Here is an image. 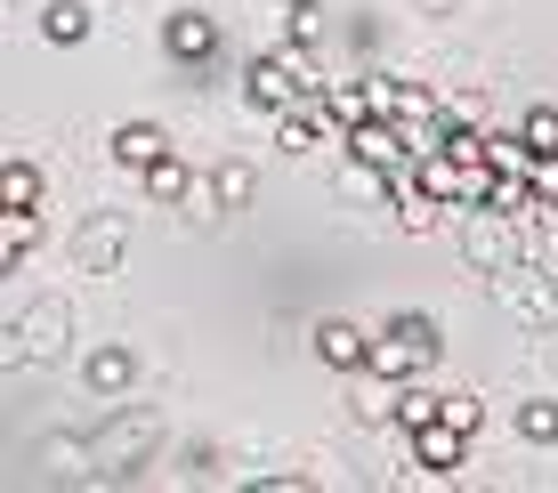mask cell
Segmentation results:
<instances>
[{"label": "cell", "instance_id": "36", "mask_svg": "<svg viewBox=\"0 0 558 493\" xmlns=\"http://www.w3.org/2000/svg\"><path fill=\"white\" fill-rule=\"evenodd\" d=\"M283 9H316V0H283Z\"/></svg>", "mask_w": 558, "mask_h": 493}, {"label": "cell", "instance_id": "37", "mask_svg": "<svg viewBox=\"0 0 558 493\" xmlns=\"http://www.w3.org/2000/svg\"><path fill=\"white\" fill-rule=\"evenodd\" d=\"M550 275H558V268H550Z\"/></svg>", "mask_w": 558, "mask_h": 493}, {"label": "cell", "instance_id": "20", "mask_svg": "<svg viewBox=\"0 0 558 493\" xmlns=\"http://www.w3.org/2000/svg\"><path fill=\"white\" fill-rule=\"evenodd\" d=\"M33 469H41V478H89V437H41Z\"/></svg>", "mask_w": 558, "mask_h": 493}, {"label": "cell", "instance_id": "30", "mask_svg": "<svg viewBox=\"0 0 558 493\" xmlns=\"http://www.w3.org/2000/svg\"><path fill=\"white\" fill-rule=\"evenodd\" d=\"M437 421H453L461 437H477V421H486V405H477V389H461V396H446V412Z\"/></svg>", "mask_w": 558, "mask_h": 493}, {"label": "cell", "instance_id": "17", "mask_svg": "<svg viewBox=\"0 0 558 493\" xmlns=\"http://www.w3.org/2000/svg\"><path fill=\"white\" fill-rule=\"evenodd\" d=\"M380 332H389V340H405L421 365H437V356H446V332H437V316H421V308H397Z\"/></svg>", "mask_w": 558, "mask_h": 493}, {"label": "cell", "instance_id": "34", "mask_svg": "<svg viewBox=\"0 0 558 493\" xmlns=\"http://www.w3.org/2000/svg\"><path fill=\"white\" fill-rule=\"evenodd\" d=\"M186 478H219V445H195V453H186Z\"/></svg>", "mask_w": 558, "mask_h": 493}, {"label": "cell", "instance_id": "29", "mask_svg": "<svg viewBox=\"0 0 558 493\" xmlns=\"http://www.w3.org/2000/svg\"><path fill=\"white\" fill-rule=\"evenodd\" d=\"M446 122H453V130H494V122H486V89H453V98H446Z\"/></svg>", "mask_w": 558, "mask_h": 493}, {"label": "cell", "instance_id": "12", "mask_svg": "<svg viewBox=\"0 0 558 493\" xmlns=\"http://www.w3.org/2000/svg\"><path fill=\"white\" fill-rule=\"evenodd\" d=\"M106 155H113V170H130V178H138V170H154V162L170 155V130H162V122H113Z\"/></svg>", "mask_w": 558, "mask_h": 493}, {"label": "cell", "instance_id": "1", "mask_svg": "<svg viewBox=\"0 0 558 493\" xmlns=\"http://www.w3.org/2000/svg\"><path fill=\"white\" fill-rule=\"evenodd\" d=\"M162 437H170L162 412H154V405H130V396H122V405H113L106 421L89 429V478H106V485L138 478L154 453H162Z\"/></svg>", "mask_w": 558, "mask_h": 493}, {"label": "cell", "instance_id": "27", "mask_svg": "<svg viewBox=\"0 0 558 493\" xmlns=\"http://www.w3.org/2000/svg\"><path fill=\"white\" fill-rule=\"evenodd\" d=\"M437 412H446V396H437L429 381H405V405H397V421H405V437H413V429H429Z\"/></svg>", "mask_w": 558, "mask_h": 493}, {"label": "cell", "instance_id": "23", "mask_svg": "<svg viewBox=\"0 0 558 493\" xmlns=\"http://www.w3.org/2000/svg\"><path fill=\"white\" fill-rule=\"evenodd\" d=\"M33 243H41V211H0V259H9V275H16V259H33Z\"/></svg>", "mask_w": 558, "mask_h": 493}, {"label": "cell", "instance_id": "28", "mask_svg": "<svg viewBox=\"0 0 558 493\" xmlns=\"http://www.w3.org/2000/svg\"><path fill=\"white\" fill-rule=\"evenodd\" d=\"M518 138H526L534 155H558V106H526V122H518Z\"/></svg>", "mask_w": 558, "mask_h": 493}, {"label": "cell", "instance_id": "8", "mask_svg": "<svg viewBox=\"0 0 558 493\" xmlns=\"http://www.w3.org/2000/svg\"><path fill=\"white\" fill-rule=\"evenodd\" d=\"M324 138H349V130H340V113L324 106V98H300L292 113H276V146H283V155H316Z\"/></svg>", "mask_w": 558, "mask_h": 493}, {"label": "cell", "instance_id": "35", "mask_svg": "<svg viewBox=\"0 0 558 493\" xmlns=\"http://www.w3.org/2000/svg\"><path fill=\"white\" fill-rule=\"evenodd\" d=\"M421 9H429V16H453V9H461V0H421Z\"/></svg>", "mask_w": 558, "mask_h": 493}, {"label": "cell", "instance_id": "26", "mask_svg": "<svg viewBox=\"0 0 558 493\" xmlns=\"http://www.w3.org/2000/svg\"><path fill=\"white\" fill-rule=\"evenodd\" d=\"M518 437L526 445H558V396H526V405H518Z\"/></svg>", "mask_w": 558, "mask_h": 493}, {"label": "cell", "instance_id": "7", "mask_svg": "<svg viewBox=\"0 0 558 493\" xmlns=\"http://www.w3.org/2000/svg\"><path fill=\"white\" fill-rule=\"evenodd\" d=\"M340 146H349V155H356L364 170H373V178H380V170H397V162H413V138H405V122H380V113L349 122V138H340Z\"/></svg>", "mask_w": 558, "mask_h": 493}, {"label": "cell", "instance_id": "9", "mask_svg": "<svg viewBox=\"0 0 558 493\" xmlns=\"http://www.w3.org/2000/svg\"><path fill=\"white\" fill-rule=\"evenodd\" d=\"M243 106H252V113H267V122L300 106V82H292V73H283V57H276V49L243 65Z\"/></svg>", "mask_w": 558, "mask_h": 493}, {"label": "cell", "instance_id": "25", "mask_svg": "<svg viewBox=\"0 0 558 493\" xmlns=\"http://www.w3.org/2000/svg\"><path fill=\"white\" fill-rule=\"evenodd\" d=\"M389 211H397V226H405V235H437V211H453V202H437L429 186H413V195L389 202Z\"/></svg>", "mask_w": 558, "mask_h": 493}, {"label": "cell", "instance_id": "2", "mask_svg": "<svg viewBox=\"0 0 558 493\" xmlns=\"http://www.w3.org/2000/svg\"><path fill=\"white\" fill-rule=\"evenodd\" d=\"M486 292H494V308H502L518 332H550L558 324V275L543 259H518V268L486 275Z\"/></svg>", "mask_w": 558, "mask_h": 493}, {"label": "cell", "instance_id": "6", "mask_svg": "<svg viewBox=\"0 0 558 493\" xmlns=\"http://www.w3.org/2000/svg\"><path fill=\"white\" fill-rule=\"evenodd\" d=\"M219 41H227V33L210 25L203 9H179V16H162V57H170L179 73H210V65H219Z\"/></svg>", "mask_w": 558, "mask_h": 493}, {"label": "cell", "instance_id": "22", "mask_svg": "<svg viewBox=\"0 0 558 493\" xmlns=\"http://www.w3.org/2000/svg\"><path fill=\"white\" fill-rule=\"evenodd\" d=\"M526 259L558 268V202L550 195H534V211H526Z\"/></svg>", "mask_w": 558, "mask_h": 493}, {"label": "cell", "instance_id": "13", "mask_svg": "<svg viewBox=\"0 0 558 493\" xmlns=\"http://www.w3.org/2000/svg\"><path fill=\"white\" fill-rule=\"evenodd\" d=\"M461 453H470V437H461L453 421L413 429V461H421V478H453V469H461Z\"/></svg>", "mask_w": 558, "mask_h": 493}, {"label": "cell", "instance_id": "18", "mask_svg": "<svg viewBox=\"0 0 558 493\" xmlns=\"http://www.w3.org/2000/svg\"><path fill=\"white\" fill-rule=\"evenodd\" d=\"M210 195H219V211H252V195H259V170L252 162H210Z\"/></svg>", "mask_w": 558, "mask_h": 493}, {"label": "cell", "instance_id": "21", "mask_svg": "<svg viewBox=\"0 0 558 493\" xmlns=\"http://www.w3.org/2000/svg\"><path fill=\"white\" fill-rule=\"evenodd\" d=\"M364 381H373V389L356 396V421H364V429H389L397 405H405V381H380V372H364Z\"/></svg>", "mask_w": 558, "mask_h": 493}, {"label": "cell", "instance_id": "5", "mask_svg": "<svg viewBox=\"0 0 558 493\" xmlns=\"http://www.w3.org/2000/svg\"><path fill=\"white\" fill-rule=\"evenodd\" d=\"M130 243H138V219L130 211H89L73 226V275H122Z\"/></svg>", "mask_w": 558, "mask_h": 493}, {"label": "cell", "instance_id": "15", "mask_svg": "<svg viewBox=\"0 0 558 493\" xmlns=\"http://www.w3.org/2000/svg\"><path fill=\"white\" fill-rule=\"evenodd\" d=\"M138 186H146V202H154V211H179V202L195 195V170H186L179 155H162L154 170H138Z\"/></svg>", "mask_w": 558, "mask_h": 493}, {"label": "cell", "instance_id": "16", "mask_svg": "<svg viewBox=\"0 0 558 493\" xmlns=\"http://www.w3.org/2000/svg\"><path fill=\"white\" fill-rule=\"evenodd\" d=\"M41 162H25V155H9L0 162V211H41Z\"/></svg>", "mask_w": 558, "mask_h": 493}, {"label": "cell", "instance_id": "3", "mask_svg": "<svg viewBox=\"0 0 558 493\" xmlns=\"http://www.w3.org/2000/svg\"><path fill=\"white\" fill-rule=\"evenodd\" d=\"M73 348V299H25L16 308V324H9V365H57V356Z\"/></svg>", "mask_w": 558, "mask_h": 493}, {"label": "cell", "instance_id": "19", "mask_svg": "<svg viewBox=\"0 0 558 493\" xmlns=\"http://www.w3.org/2000/svg\"><path fill=\"white\" fill-rule=\"evenodd\" d=\"M89 25H98V16H89V0H49V9H41V41H57V49L89 41Z\"/></svg>", "mask_w": 558, "mask_h": 493}, {"label": "cell", "instance_id": "31", "mask_svg": "<svg viewBox=\"0 0 558 493\" xmlns=\"http://www.w3.org/2000/svg\"><path fill=\"white\" fill-rule=\"evenodd\" d=\"M259 493H307V485H324L316 469H276V478H252Z\"/></svg>", "mask_w": 558, "mask_h": 493}, {"label": "cell", "instance_id": "33", "mask_svg": "<svg viewBox=\"0 0 558 493\" xmlns=\"http://www.w3.org/2000/svg\"><path fill=\"white\" fill-rule=\"evenodd\" d=\"M534 195L558 202V155H534Z\"/></svg>", "mask_w": 558, "mask_h": 493}, {"label": "cell", "instance_id": "24", "mask_svg": "<svg viewBox=\"0 0 558 493\" xmlns=\"http://www.w3.org/2000/svg\"><path fill=\"white\" fill-rule=\"evenodd\" d=\"M364 372H380V381H421L429 365H421L405 340H389V332H380V340H373V365H364Z\"/></svg>", "mask_w": 558, "mask_h": 493}, {"label": "cell", "instance_id": "10", "mask_svg": "<svg viewBox=\"0 0 558 493\" xmlns=\"http://www.w3.org/2000/svg\"><path fill=\"white\" fill-rule=\"evenodd\" d=\"M82 381L89 396H106V405H122L130 389H138V348H122V340H106V348L82 356Z\"/></svg>", "mask_w": 558, "mask_h": 493}, {"label": "cell", "instance_id": "11", "mask_svg": "<svg viewBox=\"0 0 558 493\" xmlns=\"http://www.w3.org/2000/svg\"><path fill=\"white\" fill-rule=\"evenodd\" d=\"M307 340H316V365L324 372H364V365H373V340H364L349 316H316V332H307Z\"/></svg>", "mask_w": 558, "mask_h": 493}, {"label": "cell", "instance_id": "32", "mask_svg": "<svg viewBox=\"0 0 558 493\" xmlns=\"http://www.w3.org/2000/svg\"><path fill=\"white\" fill-rule=\"evenodd\" d=\"M283 41H316V9H283Z\"/></svg>", "mask_w": 558, "mask_h": 493}, {"label": "cell", "instance_id": "4", "mask_svg": "<svg viewBox=\"0 0 558 493\" xmlns=\"http://www.w3.org/2000/svg\"><path fill=\"white\" fill-rule=\"evenodd\" d=\"M461 259H470V275H502L526 259V219L510 211H470V226H461Z\"/></svg>", "mask_w": 558, "mask_h": 493}, {"label": "cell", "instance_id": "14", "mask_svg": "<svg viewBox=\"0 0 558 493\" xmlns=\"http://www.w3.org/2000/svg\"><path fill=\"white\" fill-rule=\"evenodd\" d=\"M470 178H477V162H461V155H421V186H429L437 202H453V211H470Z\"/></svg>", "mask_w": 558, "mask_h": 493}]
</instances>
